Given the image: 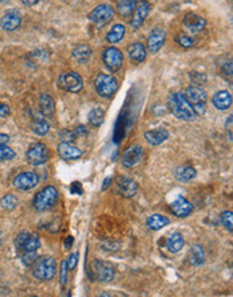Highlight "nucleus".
<instances>
[{"label":"nucleus","instance_id":"f257e3e1","mask_svg":"<svg viewBox=\"0 0 233 297\" xmlns=\"http://www.w3.org/2000/svg\"><path fill=\"white\" fill-rule=\"evenodd\" d=\"M169 108H170L171 114L181 120L193 122L197 118V114L193 110V107L186 100L185 94L181 92L171 94L169 98Z\"/></svg>","mask_w":233,"mask_h":297},{"label":"nucleus","instance_id":"f03ea898","mask_svg":"<svg viewBox=\"0 0 233 297\" xmlns=\"http://www.w3.org/2000/svg\"><path fill=\"white\" fill-rule=\"evenodd\" d=\"M57 270V264L53 256H42L36 258L32 266V276L39 281H50L54 278Z\"/></svg>","mask_w":233,"mask_h":297},{"label":"nucleus","instance_id":"7ed1b4c3","mask_svg":"<svg viewBox=\"0 0 233 297\" xmlns=\"http://www.w3.org/2000/svg\"><path fill=\"white\" fill-rule=\"evenodd\" d=\"M57 202H58V190L49 185L35 194V198L32 200V206L36 211L45 212L51 210L57 204Z\"/></svg>","mask_w":233,"mask_h":297},{"label":"nucleus","instance_id":"20e7f679","mask_svg":"<svg viewBox=\"0 0 233 297\" xmlns=\"http://www.w3.org/2000/svg\"><path fill=\"white\" fill-rule=\"evenodd\" d=\"M185 98L188 100L190 106L193 107L197 115H204L207 112L208 106V94L201 86H190L185 90Z\"/></svg>","mask_w":233,"mask_h":297},{"label":"nucleus","instance_id":"39448f33","mask_svg":"<svg viewBox=\"0 0 233 297\" xmlns=\"http://www.w3.org/2000/svg\"><path fill=\"white\" fill-rule=\"evenodd\" d=\"M94 88H96V92L101 98L109 99V98H112L113 94L117 92L119 84H117V80L113 76L101 73V74H99V76L94 78Z\"/></svg>","mask_w":233,"mask_h":297},{"label":"nucleus","instance_id":"423d86ee","mask_svg":"<svg viewBox=\"0 0 233 297\" xmlns=\"http://www.w3.org/2000/svg\"><path fill=\"white\" fill-rule=\"evenodd\" d=\"M90 273L92 280L99 282H111L115 278V269L112 265H109L104 261H93L90 265Z\"/></svg>","mask_w":233,"mask_h":297},{"label":"nucleus","instance_id":"0eeeda50","mask_svg":"<svg viewBox=\"0 0 233 297\" xmlns=\"http://www.w3.org/2000/svg\"><path fill=\"white\" fill-rule=\"evenodd\" d=\"M27 161L30 162L34 166H40V165H45L46 162L49 161L50 158V152L49 148L45 144H32L28 150H27Z\"/></svg>","mask_w":233,"mask_h":297},{"label":"nucleus","instance_id":"6e6552de","mask_svg":"<svg viewBox=\"0 0 233 297\" xmlns=\"http://www.w3.org/2000/svg\"><path fill=\"white\" fill-rule=\"evenodd\" d=\"M113 15H115V10L111 6L100 4L97 7H94L93 11L89 14V19L94 26L104 27L112 20Z\"/></svg>","mask_w":233,"mask_h":297},{"label":"nucleus","instance_id":"1a4fd4ad","mask_svg":"<svg viewBox=\"0 0 233 297\" xmlns=\"http://www.w3.org/2000/svg\"><path fill=\"white\" fill-rule=\"evenodd\" d=\"M15 244H16V248L20 254H24V252H36L40 246L39 238L38 235L35 234H30V232H20L18 235V238L15 240Z\"/></svg>","mask_w":233,"mask_h":297},{"label":"nucleus","instance_id":"9d476101","mask_svg":"<svg viewBox=\"0 0 233 297\" xmlns=\"http://www.w3.org/2000/svg\"><path fill=\"white\" fill-rule=\"evenodd\" d=\"M58 86L61 90H66V92H72V94H77L82 90L84 82L82 78L78 73L76 72H69L61 74L58 78Z\"/></svg>","mask_w":233,"mask_h":297},{"label":"nucleus","instance_id":"9b49d317","mask_svg":"<svg viewBox=\"0 0 233 297\" xmlns=\"http://www.w3.org/2000/svg\"><path fill=\"white\" fill-rule=\"evenodd\" d=\"M123 53L117 48H107L103 53V62L108 70L117 72L123 66Z\"/></svg>","mask_w":233,"mask_h":297},{"label":"nucleus","instance_id":"f8f14e48","mask_svg":"<svg viewBox=\"0 0 233 297\" xmlns=\"http://www.w3.org/2000/svg\"><path fill=\"white\" fill-rule=\"evenodd\" d=\"M150 10H151V4L148 3L147 0H139L136 2V6H135L134 12L131 14V27L132 28H139L142 27V24L144 23L146 18L150 14Z\"/></svg>","mask_w":233,"mask_h":297},{"label":"nucleus","instance_id":"ddd939ff","mask_svg":"<svg viewBox=\"0 0 233 297\" xmlns=\"http://www.w3.org/2000/svg\"><path fill=\"white\" fill-rule=\"evenodd\" d=\"M39 182V177L34 172H23L13 178V186L19 190H30Z\"/></svg>","mask_w":233,"mask_h":297},{"label":"nucleus","instance_id":"4468645a","mask_svg":"<svg viewBox=\"0 0 233 297\" xmlns=\"http://www.w3.org/2000/svg\"><path fill=\"white\" fill-rule=\"evenodd\" d=\"M143 157V148L139 144H134L124 152L121 157V165L124 168H134L136 166Z\"/></svg>","mask_w":233,"mask_h":297},{"label":"nucleus","instance_id":"2eb2a0df","mask_svg":"<svg viewBox=\"0 0 233 297\" xmlns=\"http://www.w3.org/2000/svg\"><path fill=\"white\" fill-rule=\"evenodd\" d=\"M116 186L117 192H119V194H121L123 198H132V196H135L136 192H138V184H136V181L130 178V177H126V176L117 177Z\"/></svg>","mask_w":233,"mask_h":297},{"label":"nucleus","instance_id":"dca6fc26","mask_svg":"<svg viewBox=\"0 0 233 297\" xmlns=\"http://www.w3.org/2000/svg\"><path fill=\"white\" fill-rule=\"evenodd\" d=\"M165 40H166V32H165V30L159 28V27L154 28L147 40V50L151 54H157L162 49Z\"/></svg>","mask_w":233,"mask_h":297},{"label":"nucleus","instance_id":"f3484780","mask_svg":"<svg viewBox=\"0 0 233 297\" xmlns=\"http://www.w3.org/2000/svg\"><path fill=\"white\" fill-rule=\"evenodd\" d=\"M22 23V16L16 10H9L0 18V27L5 32H13L16 30Z\"/></svg>","mask_w":233,"mask_h":297},{"label":"nucleus","instance_id":"a211bd4d","mask_svg":"<svg viewBox=\"0 0 233 297\" xmlns=\"http://www.w3.org/2000/svg\"><path fill=\"white\" fill-rule=\"evenodd\" d=\"M184 26L186 27L190 32L198 34V32H201L202 30L207 27V20L204 18H201L197 14L190 12L184 18Z\"/></svg>","mask_w":233,"mask_h":297},{"label":"nucleus","instance_id":"6ab92c4d","mask_svg":"<svg viewBox=\"0 0 233 297\" xmlns=\"http://www.w3.org/2000/svg\"><path fill=\"white\" fill-rule=\"evenodd\" d=\"M58 156L65 161H73V160H78L82 156V152L80 148L72 144L70 142H61L58 144Z\"/></svg>","mask_w":233,"mask_h":297},{"label":"nucleus","instance_id":"aec40b11","mask_svg":"<svg viewBox=\"0 0 233 297\" xmlns=\"http://www.w3.org/2000/svg\"><path fill=\"white\" fill-rule=\"evenodd\" d=\"M171 212L178 218H188L192 212H193V206L192 202H188L186 198L182 196H178L175 202H171Z\"/></svg>","mask_w":233,"mask_h":297},{"label":"nucleus","instance_id":"412c9836","mask_svg":"<svg viewBox=\"0 0 233 297\" xmlns=\"http://www.w3.org/2000/svg\"><path fill=\"white\" fill-rule=\"evenodd\" d=\"M144 140L153 146L162 144L165 140H169V131L166 128H157V130H150L144 132Z\"/></svg>","mask_w":233,"mask_h":297},{"label":"nucleus","instance_id":"4be33fe9","mask_svg":"<svg viewBox=\"0 0 233 297\" xmlns=\"http://www.w3.org/2000/svg\"><path fill=\"white\" fill-rule=\"evenodd\" d=\"M146 56H147V50H146L143 44H140V42H135L128 48V57L132 62H143L146 60Z\"/></svg>","mask_w":233,"mask_h":297},{"label":"nucleus","instance_id":"5701e85b","mask_svg":"<svg viewBox=\"0 0 233 297\" xmlns=\"http://www.w3.org/2000/svg\"><path fill=\"white\" fill-rule=\"evenodd\" d=\"M213 106L220 111H225L232 106V94H229L228 90H221L219 94L213 96Z\"/></svg>","mask_w":233,"mask_h":297},{"label":"nucleus","instance_id":"b1692460","mask_svg":"<svg viewBox=\"0 0 233 297\" xmlns=\"http://www.w3.org/2000/svg\"><path fill=\"white\" fill-rule=\"evenodd\" d=\"M174 176L175 178L181 181V182H188V181H192L193 178H196L197 170L193 166H190V165H184V166H180L175 169Z\"/></svg>","mask_w":233,"mask_h":297},{"label":"nucleus","instance_id":"393cba45","mask_svg":"<svg viewBox=\"0 0 233 297\" xmlns=\"http://www.w3.org/2000/svg\"><path fill=\"white\" fill-rule=\"evenodd\" d=\"M185 246V238L181 232H173L167 238L166 248L170 252H180Z\"/></svg>","mask_w":233,"mask_h":297},{"label":"nucleus","instance_id":"a878e982","mask_svg":"<svg viewBox=\"0 0 233 297\" xmlns=\"http://www.w3.org/2000/svg\"><path fill=\"white\" fill-rule=\"evenodd\" d=\"M93 50L89 45H78L73 50V58L76 60L77 62L86 64L92 58Z\"/></svg>","mask_w":233,"mask_h":297},{"label":"nucleus","instance_id":"bb28decb","mask_svg":"<svg viewBox=\"0 0 233 297\" xmlns=\"http://www.w3.org/2000/svg\"><path fill=\"white\" fill-rule=\"evenodd\" d=\"M170 223L169 218L161 215V214H153L151 216H148L147 219V227L151 231H158V230L166 227Z\"/></svg>","mask_w":233,"mask_h":297},{"label":"nucleus","instance_id":"cd10ccee","mask_svg":"<svg viewBox=\"0 0 233 297\" xmlns=\"http://www.w3.org/2000/svg\"><path fill=\"white\" fill-rule=\"evenodd\" d=\"M39 107L42 114L47 118H51L55 112V103L50 94H42L39 99Z\"/></svg>","mask_w":233,"mask_h":297},{"label":"nucleus","instance_id":"c85d7f7f","mask_svg":"<svg viewBox=\"0 0 233 297\" xmlns=\"http://www.w3.org/2000/svg\"><path fill=\"white\" fill-rule=\"evenodd\" d=\"M136 0H116V11L121 16H131V14L134 12Z\"/></svg>","mask_w":233,"mask_h":297},{"label":"nucleus","instance_id":"c756f323","mask_svg":"<svg viewBox=\"0 0 233 297\" xmlns=\"http://www.w3.org/2000/svg\"><path fill=\"white\" fill-rule=\"evenodd\" d=\"M189 261L194 266H201L205 262V252L200 244H196L189 252Z\"/></svg>","mask_w":233,"mask_h":297},{"label":"nucleus","instance_id":"7c9ffc66","mask_svg":"<svg viewBox=\"0 0 233 297\" xmlns=\"http://www.w3.org/2000/svg\"><path fill=\"white\" fill-rule=\"evenodd\" d=\"M126 36V27L124 24H115V26L111 28V32L107 34V40L109 44H117L120 42L123 38Z\"/></svg>","mask_w":233,"mask_h":297},{"label":"nucleus","instance_id":"2f4dec72","mask_svg":"<svg viewBox=\"0 0 233 297\" xmlns=\"http://www.w3.org/2000/svg\"><path fill=\"white\" fill-rule=\"evenodd\" d=\"M104 118H105V112H104L103 108L96 107L93 108L89 112V115H88V120H89V123L93 127H99L103 124Z\"/></svg>","mask_w":233,"mask_h":297},{"label":"nucleus","instance_id":"473e14b6","mask_svg":"<svg viewBox=\"0 0 233 297\" xmlns=\"http://www.w3.org/2000/svg\"><path fill=\"white\" fill-rule=\"evenodd\" d=\"M50 126L49 123L43 119V118H36L35 122H34V124H32V131L35 132L36 135H39V136H43L49 132Z\"/></svg>","mask_w":233,"mask_h":297},{"label":"nucleus","instance_id":"72a5a7b5","mask_svg":"<svg viewBox=\"0 0 233 297\" xmlns=\"http://www.w3.org/2000/svg\"><path fill=\"white\" fill-rule=\"evenodd\" d=\"M0 206H1V208L5 210V211H12V210H15L16 206H18V198L11 194H5V196H3V198H0Z\"/></svg>","mask_w":233,"mask_h":297},{"label":"nucleus","instance_id":"f704fd0d","mask_svg":"<svg viewBox=\"0 0 233 297\" xmlns=\"http://www.w3.org/2000/svg\"><path fill=\"white\" fill-rule=\"evenodd\" d=\"M15 158V152L7 144H0V162L11 161Z\"/></svg>","mask_w":233,"mask_h":297},{"label":"nucleus","instance_id":"c9c22d12","mask_svg":"<svg viewBox=\"0 0 233 297\" xmlns=\"http://www.w3.org/2000/svg\"><path fill=\"white\" fill-rule=\"evenodd\" d=\"M221 223L228 231L233 230V214L232 211H224L221 214Z\"/></svg>","mask_w":233,"mask_h":297},{"label":"nucleus","instance_id":"e433bc0d","mask_svg":"<svg viewBox=\"0 0 233 297\" xmlns=\"http://www.w3.org/2000/svg\"><path fill=\"white\" fill-rule=\"evenodd\" d=\"M177 42L180 44V46H182V48H192V46H194V40L190 36H188V34H185V32H181V34H178V36H177Z\"/></svg>","mask_w":233,"mask_h":297},{"label":"nucleus","instance_id":"4c0bfd02","mask_svg":"<svg viewBox=\"0 0 233 297\" xmlns=\"http://www.w3.org/2000/svg\"><path fill=\"white\" fill-rule=\"evenodd\" d=\"M67 270H69V268H67L66 260H65V261L61 262V269H59V281H61L62 288H65L67 284Z\"/></svg>","mask_w":233,"mask_h":297},{"label":"nucleus","instance_id":"58836bf2","mask_svg":"<svg viewBox=\"0 0 233 297\" xmlns=\"http://www.w3.org/2000/svg\"><path fill=\"white\" fill-rule=\"evenodd\" d=\"M36 258H38V256H36V252H24V254H22V261L26 266L34 265V262L36 261Z\"/></svg>","mask_w":233,"mask_h":297},{"label":"nucleus","instance_id":"ea45409f","mask_svg":"<svg viewBox=\"0 0 233 297\" xmlns=\"http://www.w3.org/2000/svg\"><path fill=\"white\" fill-rule=\"evenodd\" d=\"M77 262H78V252H73V254H70V256L66 260L67 268L70 270L76 269Z\"/></svg>","mask_w":233,"mask_h":297},{"label":"nucleus","instance_id":"a19ab883","mask_svg":"<svg viewBox=\"0 0 233 297\" xmlns=\"http://www.w3.org/2000/svg\"><path fill=\"white\" fill-rule=\"evenodd\" d=\"M9 114V107L7 104L4 103H0V118H4L7 116Z\"/></svg>","mask_w":233,"mask_h":297},{"label":"nucleus","instance_id":"79ce46f5","mask_svg":"<svg viewBox=\"0 0 233 297\" xmlns=\"http://www.w3.org/2000/svg\"><path fill=\"white\" fill-rule=\"evenodd\" d=\"M9 142V136L7 134H1L0 132V144H7Z\"/></svg>","mask_w":233,"mask_h":297},{"label":"nucleus","instance_id":"37998d69","mask_svg":"<svg viewBox=\"0 0 233 297\" xmlns=\"http://www.w3.org/2000/svg\"><path fill=\"white\" fill-rule=\"evenodd\" d=\"M38 2H39V0H20V3L24 6H34Z\"/></svg>","mask_w":233,"mask_h":297},{"label":"nucleus","instance_id":"c03bdc74","mask_svg":"<svg viewBox=\"0 0 233 297\" xmlns=\"http://www.w3.org/2000/svg\"><path fill=\"white\" fill-rule=\"evenodd\" d=\"M108 182H111V178H107V180L104 181V185H103V189H107L108 186Z\"/></svg>","mask_w":233,"mask_h":297}]
</instances>
